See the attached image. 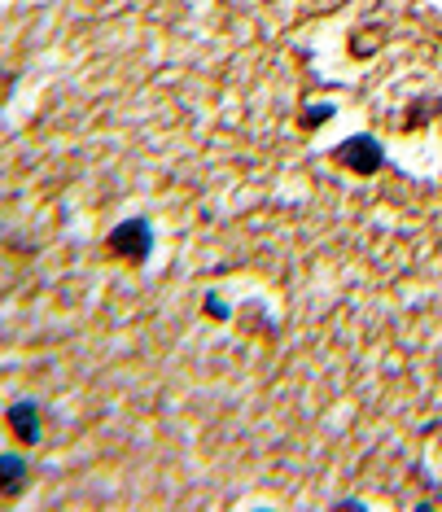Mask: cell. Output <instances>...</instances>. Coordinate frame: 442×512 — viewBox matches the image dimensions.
Wrapping results in <instances>:
<instances>
[{
	"label": "cell",
	"mask_w": 442,
	"mask_h": 512,
	"mask_svg": "<svg viewBox=\"0 0 442 512\" xmlns=\"http://www.w3.org/2000/svg\"><path fill=\"white\" fill-rule=\"evenodd\" d=\"M337 162H346L351 171H359V176H372V171L386 167V149H381V141L372 132H355L351 141L337 145Z\"/></svg>",
	"instance_id": "cell-1"
},
{
	"label": "cell",
	"mask_w": 442,
	"mask_h": 512,
	"mask_svg": "<svg viewBox=\"0 0 442 512\" xmlns=\"http://www.w3.org/2000/svg\"><path fill=\"white\" fill-rule=\"evenodd\" d=\"M149 224L145 219H127V224H119L110 232V254H119V259L127 263H145L149 259Z\"/></svg>",
	"instance_id": "cell-2"
},
{
	"label": "cell",
	"mask_w": 442,
	"mask_h": 512,
	"mask_svg": "<svg viewBox=\"0 0 442 512\" xmlns=\"http://www.w3.org/2000/svg\"><path fill=\"white\" fill-rule=\"evenodd\" d=\"M9 425L22 442H36L40 438V407L36 403H14L9 407Z\"/></svg>",
	"instance_id": "cell-3"
},
{
	"label": "cell",
	"mask_w": 442,
	"mask_h": 512,
	"mask_svg": "<svg viewBox=\"0 0 442 512\" xmlns=\"http://www.w3.org/2000/svg\"><path fill=\"white\" fill-rule=\"evenodd\" d=\"M22 473H27V464H22L18 456H0V482H5L9 491H18L22 486Z\"/></svg>",
	"instance_id": "cell-4"
},
{
	"label": "cell",
	"mask_w": 442,
	"mask_h": 512,
	"mask_svg": "<svg viewBox=\"0 0 442 512\" xmlns=\"http://www.w3.org/2000/svg\"><path fill=\"white\" fill-rule=\"evenodd\" d=\"M333 119V106H320V110H307L302 114V123H329Z\"/></svg>",
	"instance_id": "cell-5"
}]
</instances>
